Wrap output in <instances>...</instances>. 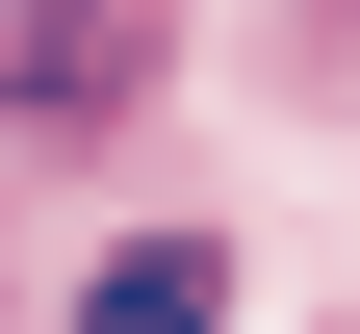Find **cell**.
<instances>
[{
	"instance_id": "3",
	"label": "cell",
	"mask_w": 360,
	"mask_h": 334,
	"mask_svg": "<svg viewBox=\"0 0 360 334\" xmlns=\"http://www.w3.org/2000/svg\"><path fill=\"white\" fill-rule=\"evenodd\" d=\"M335 26H360V0H335Z\"/></svg>"
},
{
	"instance_id": "1",
	"label": "cell",
	"mask_w": 360,
	"mask_h": 334,
	"mask_svg": "<svg viewBox=\"0 0 360 334\" xmlns=\"http://www.w3.org/2000/svg\"><path fill=\"white\" fill-rule=\"evenodd\" d=\"M155 0H26V26H0V129H103V103H155Z\"/></svg>"
},
{
	"instance_id": "2",
	"label": "cell",
	"mask_w": 360,
	"mask_h": 334,
	"mask_svg": "<svg viewBox=\"0 0 360 334\" xmlns=\"http://www.w3.org/2000/svg\"><path fill=\"white\" fill-rule=\"evenodd\" d=\"M77 334H232V231H129L77 283Z\"/></svg>"
}]
</instances>
